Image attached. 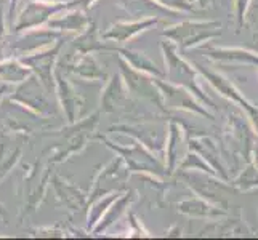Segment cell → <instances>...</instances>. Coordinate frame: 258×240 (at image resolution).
Segmentation results:
<instances>
[{"label": "cell", "mask_w": 258, "mask_h": 240, "mask_svg": "<svg viewBox=\"0 0 258 240\" xmlns=\"http://www.w3.org/2000/svg\"><path fill=\"white\" fill-rule=\"evenodd\" d=\"M161 48L164 53L165 59V77L167 82H170L173 85L186 88L189 93H192L198 100L207 106V108H215V104L210 98L202 92V88L198 82V70L192 67L191 63H188L186 59H183L178 55V47L173 42H162Z\"/></svg>", "instance_id": "1"}, {"label": "cell", "mask_w": 258, "mask_h": 240, "mask_svg": "<svg viewBox=\"0 0 258 240\" xmlns=\"http://www.w3.org/2000/svg\"><path fill=\"white\" fill-rule=\"evenodd\" d=\"M162 35L172 40L183 50L204 45L221 35V23L215 20L207 21H183L162 31Z\"/></svg>", "instance_id": "2"}, {"label": "cell", "mask_w": 258, "mask_h": 240, "mask_svg": "<svg viewBox=\"0 0 258 240\" xmlns=\"http://www.w3.org/2000/svg\"><path fill=\"white\" fill-rule=\"evenodd\" d=\"M196 67H198L199 72L204 77H206L207 82L213 88H215V90L220 95H223L225 98H228L231 103L237 104L239 108H242L247 112L248 119H250L252 125H253V130H255V133L258 135V108H256V106L253 103L248 101L247 98L244 96V93L241 90H237V88L234 87V84H231L226 77H223V75L218 74V72H213V70H210V69H206V67L201 66V64H196Z\"/></svg>", "instance_id": "3"}, {"label": "cell", "mask_w": 258, "mask_h": 240, "mask_svg": "<svg viewBox=\"0 0 258 240\" xmlns=\"http://www.w3.org/2000/svg\"><path fill=\"white\" fill-rule=\"evenodd\" d=\"M184 180L188 181L189 188L213 205H218L221 208L228 210V197L231 194H237V191L231 184H226L228 181L220 180L218 176L212 178H202L199 175H183Z\"/></svg>", "instance_id": "4"}, {"label": "cell", "mask_w": 258, "mask_h": 240, "mask_svg": "<svg viewBox=\"0 0 258 240\" xmlns=\"http://www.w3.org/2000/svg\"><path fill=\"white\" fill-rule=\"evenodd\" d=\"M156 84L159 87V92H161L162 104H165L167 108L183 109V111L199 114L202 117L213 120V115L206 109V106H204L192 93L186 90V88L173 85L170 82H162V80H159V78H156Z\"/></svg>", "instance_id": "5"}, {"label": "cell", "mask_w": 258, "mask_h": 240, "mask_svg": "<svg viewBox=\"0 0 258 240\" xmlns=\"http://www.w3.org/2000/svg\"><path fill=\"white\" fill-rule=\"evenodd\" d=\"M119 64H120L122 75L125 78L127 90L135 93L140 98L153 101L159 108H162V98H161V92H159V87L156 84V78L151 80L148 75H145V72L133 69L128 63H125L120 58H119Z\"/></svg>", "instance_id": "6"}, {"label": "cell", "mask_w": 258, "mask_h": 240, "mask_svg": "<svg viewBox=\"0 0 258 240\" xmlns=\"http://www.w3.org/2000/svg\"><path fill=\"white\" fill-rule=\"evenodd\" d=\"M66 4H43V2H29L24 5L23 12L18 16V21L15 24V32L29 31L35 29L37 26L43 24L45 21L51 20V16H55L59 12L66 10Z\"/></svg>", "instance_id": "7"}, {"label": "cell", "mask_w": 258, "mask_h": 240, "mask_svg": "<svg viewBox=\"0 0 258 240\" xmlns=\"http://www.w3.org/2000/svg\"><path fill=\"white\" fill-rule=\"evenodd\" d=\"M159 21H161V18H159V16H149V18H143V20H140V21H130V23L122 21V23H115V24L109 26V28L101 34V39L103 40H108V42L123 43V42L133 39L135 35L145 32L148 29H151Z\"/></svg>", "instance_id": "8"}, {"label": "cell", "mask_w": 258, "mask_h": 240, "mask_svg": "<svg viewBox=\"0 0 258 240\" xmlns=\"http://www.w3.org/2000/svg\"><path fill=\"white\" fill-rule=\"evenodd\" d=\"M61 45H63V42L59 40L55 47L51 45V48H48V50L34 51L32 55L21 59V63L24 66H28L29 69H32V70L37 72V75L40 77V80L47 88H51V84H53L51 70H53V64H55L56 53L59 51Z\"/></svg>", "instance_id": "9"}, {"label": "cell", "mask_w": 258, "mask_h": 240, "mask_svg": "<svg viewBox=\"0 0 258 240\" xmlns=\"http://www.w3.org/2000/svg\"><path fill=\"white\" fill-rule=\"evenodd\" d=\"M204 53L215 63L225 64H245L258 66V53L247 48H229V47H206Z\"/></svg>", "instance_id": "10"}, {"label": "cell", "mask_w": 258, "mask_h": 240, "mask_svg": "<svg viewBox=\"0 0 258 240\" xmlns=\"http://www.w3.org/2000/svg\"><path fill=\"white\" fill-rule=\"evenodd\" d=\"M189 150H194L198 152L206 162L215 170L217 176L220 180L228 181L229 183V175L228 170L223 164V160L220 158V152H218V147L213 141L207 136H198V138H192L189 139Z\"/></svg>", "instance_id": "11"}, {"label": "cell", "mask_w": 258, "mask_h": 240, "mask_svg": "<svg viewBox=\"0 0 258 240\" xmlns=\"http://www.w3.org/2000/svg\"><path fill=\"white\" fill-rule=\"evenodd\" d=\"M178 211L189 218H201V219H218L228 216V210L218 205H213V203L204 200L199 195L178 203Z\"/></svg>", "instance_id": "12"}, {"label": "cell", "mask_w": 258, "mask_h": 240, "mask_svg": "<svg viewBox=\"0 0 258 240\" xmlns=\"http://www.w3.org/2000/svg\"><path fill=\"white\" fill-rule=\"evenodd\" d=\"M59 31L55 29H32L29 32H26V35L18 40L16 43H13V48L18 51H23V53H34V51H39L43 50L48 45H53V42L59 39Z\"/></svg>", "instance_id": "13"}, {"label": "cell", "mask_w": 258, "mask_h": 240, "mask_svg": "<svg viewBox=\"0 0 258 240\" xmlns=\"http://www.w3.org/2000/svg\"><path fill=\"white\" fill-rule=\"evenodd\" d=\"M68 13L59 16L56 13L55 20L48 21V28L55 31H73V32H84L88 26H90V18H87V15L81 10V8H68Z\"/></svg>", "instance_id": "14"}, {"label": "cell", "mask_w": 258, "mask_h": 240, "mask_svg": "<svg viewBox=\"0 0 258 240\" xmlns=\"http://www.w3.org/2000/svg\"><path fill=\"white\" fill-rule=\"evenodd\" d=\"M120 7L125 12H128L133 16H162V15H175V12H170L168 8L159 5L156 0H119Z\"/></svg>", "instance_id": "15"}, {"label": "cell", "mask_w": 258, "mask_h": 240, "mask_svg": "<svg viewBox=\"0 0 258 240\" xmlns=\"http://www.w3.org/2000/svg\"><path fill=\"white\" fill-rule=\"evenodd\" d=\"M119 53H122V56L127 59V63L137 70H141V72H146L151 74L157 78H164L165 72L159 67L154 61H151L149 56L146 53H141V51H135V50H127V48H120Z\"/></svg>", "instance_id": "16"}, {"label": "cell", "mask_w": 258, "mask_h": 240, "mask_svg": "<svg viewBox=\"0 0 258 240\" xmlns=\"http://www.w3.org/2000/svg\"><path fill=\"white\" fill-rule=\"evenodd\" d=\"M18 90L26 93L24 98H12V100L21 101L23 104L29 106V108L37 109L40 114H43L45 111L50 112V103L47 101L45 95L40 92V88H39L37 82H35V78H29V82L24 84L21 88H18Z\"/></svg>", "instance_id": "17"}, {"label": "cell", "mask_w": 258, "mask_h": 240, "mask_svg": "<svg viewBox=\"0 0 258 240\" xmlns=\"http://www.w3.org/2000/svg\"><path fill=\"white\" fill-rule=\"evenodd\" d=\"M68 69L84 78H104V72L100 69V64L92 56V53H82L81 58H76L73 63L68 64Z\"/></svg>", "instance_id": "18"}, {"label": "cell", "mask_w": 258, "mask_h": 240, "mask_svg": "<svg viewBox=\"0 0 258 240\" xmlns=\"http://www.w3.org/2000/svg\"><path fill=\"white\" fill-rule=\"evenodd\" d=\"M74 47L81 53H93V51H103V50H115V47H111L108 40H103L98 37L95 31V26L90 24L88 28L82 32L79 39L74 40Z\"/></svg>", "instance_id": "19"}, {"label": "cell", "mask_w": 258, "mask_h": 240, "mask_svg": "<svg viewBox=\"0 0 258 240\" xmlns=\"http://www.w3.org/2000/svg\"><path fill=\"white\" fill-rule=\"evenodd\" d=\"M184 131L183 128L178 125L176 122L170 123V133H168L167 139V157H168V172H173L175 167L180 162V158L183 157L180 154V144L183 141Z\"/></svg>", "instance_id": "20"}, {"label": "cell", "mask_w": 258, "mask_h": 240, "mask_svg": "<svg viewBox=\"0 0 258 240\" xmlns=\"http://www.w3.org/2000/svg\"><path fill=\"white\" fill-rule=\"evenodd\" d=\"M56 80H58V93L61 98V104L66 111V115L71 122L76 120V111L81 104H79V96L77 93H74L73 87H71L66 80L59 78V75L56 74Z\"/></svg>", "instance_id": "21"}, {"label": "cell", "mask_w": 258, "mask_h": 240, "mask_svg": "<svg viewBox=\"0 0 258 240\" xmlns=\"http://www.w3.org/2000/svg\"><path fill=\"white\" fill-rule=\"evenodd\" d=\"M237 192H247L252 189H258V168L248 160L245 168L229 183Z\"/></svg>", "instance_id": "22"}, {"label": "cell", "mask_w": 258, "mask_h": 240, "mask_svg": "<svg viewBox=\"0 0 258 240\" xmlns=\"http://www.w3.org/2000/svg\"><path fill=\"white\" fill-rule=\"evenodd\" d=\"M29 75V69L28 66H24L20 61H4L0 63V80L8 84H18V82H24L26 77Z\"/></svg>", "instance_id": "23"}, {"label": "cell", "mask_w": 258, "mask_h": 240, "mask_svg": "<svg viewBox=\"0 0 258 240\" xmlns=\"http://www.w3.org/2000/svg\"><path fill=\"white\" fill-rule=\"evenodd\" d=\"M250 7H252V0H233V13H234L237 32L245 26L247 12Z\"/></svg>", "instance_id": "24"}, {"label": "cell", "mask_w": 258, "mask_h": 240, "mask_svg": "<svg viewBox=\"0 0 258 240\" xmlns=\"http://www.w3.org/2000/svg\"><path fill=\"white\" fill-rule=\"evenodd\" d=\"M156 2L175 13L176 12H196V4L192 0H156Z\"/></svg>", "instance_id": "25"}, {"label": "cell", "mask_w": 258, "mask_h": 240, "mask_svg": "<svg viewBox=\"0 0 258 240\" xmlns=\"http://www.w3.org/2000/svg\"><path fill=\"white\" fill-rule=\"evenodd\" d=\"M5 40V29H4V16L0 15V53H2V45Z\"/></svg>", "instance_id": "26"}, {"label": "cell", "mask_w": 258, "mask_h": 240, "mask_svg": "<svg viewBox=\"0 0 258 240\" xmlns=\"http://www.w3.org/2000/svg\"><path fill=\"white\" fill-rule=\"evenodd\" d=\"M196 5H199L201 8H210L213 4H215V0H192Z\"/></svg>", "instance_id": "27"}, {"label": "cell", "mask_w": 258, "mask_h": 240, "mask_svg": "<svg viewBox=\"0 0 258 240\" xmlns=\"http://www.w3.org/2000/svg\"><path fill=\"white\" fill-rule=\"evenodd\" d=\"M250 162L258 168V146H253L252 154H250Z\"/></svg>", "instance_id": "28"}, {"label": "cell", "mask_w": 258, "mask_h": 240, "mask_svg": "<svg viewBox=\"0 0 258 240\" xmlns=\"http://www.w3.org/2000/svg\"><path fill=\"white\" fill-rule=\"evenodd\" d=\"M18 2H20V0H10V10H8V18H10V20L15 15V8H16Z\"/></svg>", "instance_id": "29"}, {"label": "cell", "mask_w": 258, "mask_h": 240, "mask_svg": "<svg viewBox=\"0 0 258 240\" xmlns=\"http://www.w3.org/2000/svg\"><path fill=\"white\" fill-rule=\"evenodd\" d=\"M253 51L258 53V31L253 34Z\"/></svg>", "instance_id": "30"}, {"label": "cell", "mask_w": 258, "mask_h": 240, "mask_svg": "<svg viewBox=\"0 0 258 240\" xmlns=\"http://www.w3.org/2000/svg\"><path fill=\"white\" fill-rule=\"evenodd\" d=\"M5 92H7V87H0V100H2V96H4Z\"/></svg>", "instance_id": "31"}, {"label": "cell", "mask_w": 258, "mask_h": 240, "mask_svg": "<svg viewBox=\"0 0 258 240\" xmlns=\"http://www.w3.org/2000/svg\"><path fill=\"white\" fill-rule=\"evenodd\" d=\"M252 5H255V7H258V0H252Z\"/></svg>", "instance_id": "32"}, {"label": "cell", "mask_w": 258, "mask_h": 240, "mask_svg": "<svg viewBox=\"0 0 258 240\" xmlns=\"http://www.w3.org/2000/svg\"><path fill=\"white\" fill-rule=\"evenodd\" d=\"M0 215H4V207L0 205Z\"/></svg>", "instance_id": "33"}]
</instances>
